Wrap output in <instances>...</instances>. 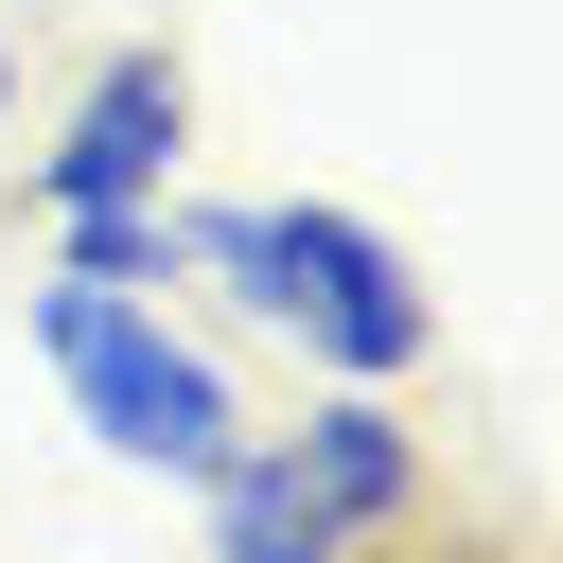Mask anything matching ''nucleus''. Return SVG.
Returning a JSON list of instances; mask_svg holds the SVG:
<instances>
[{"label":"nucleus","mask_w":563,"mask_h":563,"mask_svg":"<svg viewBox=\"0 0 563 563\" xmlns=\"http://www.w3.org/2000/svg\"><path fill=\"white\" fill-rule=\"evenodd\" d=\"M53 282L176 299V282H194V229H176V194H158V211H53Z\"/></svg>","instance_id":"6"},{"label":"nucleus","mask_w":563,"mask_h":563,"mask_svg":"<svg viewBox=\"0 0 563 563\" xmlns=\"http://www.w3.org/2000/svg\"><path fill=\"white\" fill-rule=\"evenodd\" d=\"M176 141H194V70H176L158 35H123V53L70 88V123H53V158H35V211H158V194H176Z\"/></svg>","instance_id":"3"},{"label":"nucleus","mask_w":563,"mask_h":563,"mask_svg":"<svg viewBox=\"0 0 563 563\" xmlns=\"http://www.w3.org/2000/svg\"><path fill=\"white\" fill-rule=\"evenodd\" d=\"M176 229H194V282H229L264 334H299L317 387H405L440 352L422 264L369 211H334V194H229V211H176Z\"/></svg>","instance_id":"1"},{"label":"nucleus","mask_w":563,"mask_h":563,"mask_svg":"<svg viewBox=\"0 0 563 563\" xmlns=\"http://www.w3.org/2000/svg\"><path fill=\"white\" fill-rule=\"evenodd\" d=\"M0 106H18V35H0Z\"/></svg>","instance_id":"7"},{"label":"nucleus","mask_w":563,"mask_h":563,"mask_svg":"<svg viewBox=\"0 0 563 563\" xmlns=\"http://www.w3.org/2000/svg\"><path fill=\"white\" fill-rule=\"evenodd\" d=\"M352 563H405V545H352Z\"/></svg>","instance_id":"8"},{"label":"nucleus","mask_w":563,"mask_h":563,"mask_svg":"<svg viewBox=\"0 0 563 563\" xmlns=\"http://www.w3.org/2000/svg\"><path fill=\"white\" fill-rule=\"evenodd\" d=\"M35 369L88 405V440L106 457H141V475H211L229 440H246V405H229V369L158 317V299H106V282H35Z\"/></svg>","instance_id":"2"},{"label":"nucleus","mask_w":563,"mask_h":563,"mask_svg":"<svg viewBox=\"0 0 563 563\" xmlns=\"http://www.w3.org/2000/svg\"><path fill=\"white\" fill-rule=\"evenodd\" d=\"M264 457L334 510V545H422L440 528V457H422V422L387 387H317L299 422H264Z\"/></svg>","instance_id":"4"},{"label":"nucleus","mask_w":563,"mask_h":563,"mask_svg":"<svg viewBox=\"0 0 563 563\" xmlns=\"http://www.w3.org/2000/svg\"><path fill=\"white\" fill-rule=\"evenodd\" d=\"M194 493H211V563H352V545H334V510H317L264 440H229Z\"/></svg>","instance_id":"5"}]
</instances>
